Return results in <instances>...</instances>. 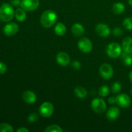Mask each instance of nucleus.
<instances>
[{
  "label": "nucleus",
  "mask_w": 132,
  "mask_h": 132,
  "mask_svg": "<svg viewBox=\"0 0 132 132\" xmlns=\"http://www.w3.org/2000/svg\"><path fill=\"white\" fill-rule=\"evenodd\" d=\"M129 77H130V81H131V82H132V71L130 73V75H129Z\"/></svg>",
  "instance_id": "72a5a7b5"
},
{
  "label": "nucleus",
  "mask_w": 132,
  "mask_h": 132,
  "mask_svg": "<svg viewBox=\"0 0 132 132\" xmlns=\"http://www.w3.org/2000/svg\"><path fill=\"white\" fill-rule=\"evenodd\" d=\"M128 2L129 5L132 6V0H128Z\"/></svg>",
  "instance_id": "f704fd0d"
},
{
  "label": "nucleus",
  "mask_w": 132,
  "mask_h": 132,
  "mask_svg": "<svg viewBox=\"0 0 132 132\" xmlns=\"http://www.w3.org/2000/svg\"><path fill=\"white\" fill-rule=\"evenodd\" d=\"M39 112L43 117L48 118V117H51L54 112L53 104L50 102H45L40 106Z\"/></svg>",
  "instance_id": "39448f33"
},
{
  "label": "nucleus",
  "mask_w": 132,
  "mask_h": 132,
  "mask_svg": "<svg viewBox=\"0 0 132 132\" xmlns=\"http://www.w3.org/2000/svg\"><path fill=\"white\" fill-rule=\"evenodd\" d=\"M110 89L106 85H103L99 90V95L101 97H106L109 94Z\"/></svg>",
  "instance_id": "b1692460"
},
{
  "label": "nucleus",
  "mask_w": 132,
  "mask_h": 132,
  "mask_svg": "<svg viewBox=\"0 0 132 132\" xmlns=\"http://www.w3.org/2000/svg\"><path fill=\"white\" fill-rule=\"evenodd\" d=\"M120 110L116 106H112L106 112V117L110 121L116 120L119 117Z\"/></svg>",
  "instance_id": "4468645a"
},
{
  "label": "nucleus",
  "mask_w": 132,
  "mask_h": 132,
  "mask_svg": "<svg viewBox=\"0 0 132 132\" xmlns=\"http://www.w3.org/2000/svg\"><path fill=\"white\" fill-rule=\"evenodd\" d=\"M57 16L52 10H46L42 14L40 19L41 24L44 28H49L52 27L57 21Z\"/></svg>",
  "instance_id": "f257e3e1"
},
{
  "label": "nucleus",
  "mask_w": 132,
  "mask_h": 132,
  "mask_svg": "<svg viewBox=\"0 0 132 132\" xmlns=\"http://www.w3.org/2000/svg\"><path fill=\"white\" fill-rule=\"evenodd\" d=\"M124 27L126 30H132V18H126L122 22Z\"/></svg>",
  "instance_id": "393cba45"
},
{
  "label": "nucleus",
  "mask_w": 132,
  "mask_h": 132,
  "mask_svg": "<svg viewBox=\"0 0 132 132\" xmlns=\"http://www.w3.org/2000/svg\"><path fill=\"white\" fill-rule=\"evenodd\" d=\"M74 92L76 96L80 99H84L86 97L88 94L87 90L81 86H78L75 88Z\"/></svg>",
  "instance_id": "6ab92c4d"
},
{
  "label": "nucleus",
  "mask_w": 132,
  "mask_h": 132,
  "mask_svg": "<svg viewBox=\"0 0 132 132\" xmlns=\"http://www.w3.org/2000/svg\"><path fill=\"white\" fill-rule=\"evenodd\" d=\"M45 132H62L63 130L59 126L57 125H50L45 130Z\"/></svg>",
  "instance_id": "4be33fe9"
},
{
  "label": "nucleus",
  "mask_w": 132,
  "mask_h": 132,
  "mask_svg": "<svg viewBox=\"0 0 132 132\" xmlns=\"http://www.w3.org/2000/svg\"><path fill=\"white\" fill-rule=\"evenodd\" d=\"M122 32H122V29H121V28H119V27H116L113 30V35H114L115 36H117V37L121 36V35L122 34Z\"/></svg>",
  "instance_id": "c85d7f7f"
},
{
  "label": "nucleus",
  "mask_w": 132,
  "mask_h": 132,
  "mask_svg": "<svg viewBox=\"0 0 132 132\" xmlns=\"http://www.w3.org/2000/svg\"><path fill=\"white\" fill-rule=\"evenodd\" d=\"M67 32V28L63 23H58L54 27V32L59 36H63Z\"/></svg>",
  "instance_id": "f3484780"
},
{
  "label": "nucleus",
  "mask_w": 132,
  "mask_h": 132,
  "mask_svg": "<svg viewBox=\"0 0 132 132\" xmlns=\"http://www.w3.org/2000/svg\"><path fill=\"white\" fill-rule=\"evenodd\" d=\"M15 12L12 6L9 3H3L0 6V20L9 22L14 18Z\"/></svg>",
  "instance_id": "f03ea898"
},
{
  "label": "nucleus",
  "mask_w": 132,
  "mask_h": 132,
  "mask_svg": "<svg viewBox=\"0 0 132 132\" xmlns=\"http://www.w3.org/2000/svg\"><path fill=\"white\" fill-rule=\"evenodd\" d=\"M106 53L111 58H117L122 54V48L117 43H111L107 46Z\"/></svg>",
  "instance_id": "7ed1b4c3"
},
{
  "label": "nucleus",
  "mask_w": 132,
  "mask_h": 132,
  "mask_svg": "<svg viewBox=\"0 0 132 132\" xmlns=\"http://www.w3.org/2000/svg\"><path fill=\"white\" fill-rule=\"evenodd\" d=\"M28 131H29V130H28L27 128H24V127H21L20 128L17 130V132H28Z\"/></svg>",
  "instance_id": "473e14b6"
},
{
  "label": "nucleus",
  "mask_w": 132,
  "mask_h": 132,
  "mask_svg": "<svg viewBox=\"0 0 132 132\" xmlns=\"http://www.w3.org/2000/svg\"><path fill=\"white\" fill-rule=\"evenodd\" d=\"M7 71V67L6 64L3 62H0V74H4Z\"/></svg>",
  "instance_id": "c756f323"
},
{
  "label": "nucleus",
  "mask_w": 132,
  "mask_h": 132,
  "mask_svg": "<svg viewBox=\"0 0 132 132\" xmlns=\"http://www.w3.org/2000/svg\"><path fill=\"white\" fill-rule=\"evenodd\" d=\"M108 102L109 104H114L115 103H116V97H110L108 98Z\"/></svg>",
  "instance_id": "7c9ffc66"
},
{
  "label": "nucleus",
  "mask_w": 132,
  "mask_h": 132,
  "mask_svg": "<svg viewBox=\"0 0 132 132\" xmlns=\"http://www.w3.org/2000/svg\"><path fill=\"white\" fill-rule=\"evenodd\" d=\"M112 92L113 94H117L119 92H121L122 87H121V85L119 82H115L112 85Z\"/></svg>",
  "instance_id": "a878e982"
},
{
  "label": "nucleus",
  "mask_w": 132,
  "mask_h": 132,
  "mask_svg": "<svg viewBox=\"0 0 132 132\" xmlns=\"http://www.w3.org/2000/svg\"><path fill=\"white\" fill-rule=\"evenodd\" d=\"M122 50L125 52L132 54V37H126L122 42Z\"/></svg>",
  "instance_id": "2eb2a0df"
},
{
  "label": "nucleus",
  "mask_w": 132,
  "mask_h": 132,
  "mask_svg": "<svg viewBox=\"0 0 132 132\" xmlns=\"http://www.w3.org/2000/svg\"><path fill=\"white\" fill-rule=\"evenodd\" d=\"M131 94H132V90H131Z\"/></svg>",
  "instance_id": "c9c22d12"
},
{
  "label": "nucleus",
  "mask_w": 132,
  "mask_h": 132,
  "mask_svg": "<svg viewBox=\"0 0 132 132\" xmlns=\"http://www.w3.org/2000/svg\"><path fill=\"white\" fill-rule=\"evenodd\" d=\"M121 59H122L124 64L126 67H130L132 65V55L124 52L121 55Z\"/></svg>",
  "instance_id": "412c9836"
},
{
  "label": "nucleus",
  "mask_w": 132,
  "mask_h": 132,
  "mask_svg": "<svg viewBox=\"0 0 132 132\" xmlns=\"http://www.w3.org/2000/svg\"><path fill=\"white\" fill-rule=\"evenodd\" d=\"M125 10V6L122 3H116L112 6V11L115 14L119 15L124 12Z\"/></svg>",
  "instance_id": "a211bd4d"
},
{
  "label": "nucleus",
  "mask_w": 132,
  "mask_h": 132,
  "mask_svg": "<svg viewBox=\"0 0 132 132\" xmlns=\"http://www.w3.org/2000/svg\"><path fill=\"white\" fill-rule=\"evenodd\" d=\"M21 1H20V0H11L10 3L13 6H18L21 5Z\"/></svg>",
  "instance_id": "2f4dec72"
},
{
  "label": "nucleus",
  "mask_w": 132,
  "mask_h": 132,
  "mask_svg": "<svg viewBox=\"0 0 132 132\" xmlns=\"http://www.w3.org/2000/svg\"><path fill=\"white\" fill-rule=\"evenodd\" d=\"M72 32L76 37H80L85 33V28L81 24L76 23L72 27Z\"/></svg>",
  "instance_id": "dca6fc26"
},
{
  "label": "nucleus",
  "mask_w": 132,
  "mask_h": 132,
  "mask_svg": "<svg viewBox=\"0 0 132 132\" xmlns=\"http://www.w3.org/2000/svg\"><path fill=\"white\" fill-rule=\"evenodd\" d=\"M71 67L73 68V69L78 70L81 69V64L78 61H73L71 64Z\"/></svg>",
  "instance_id": "cd10ccee"
},
{
  "label": "nucleus",
  "mask_w": 132,
  "mask_h": 132,
  "mask_svg": "<svg viewBox=\"0 0 132 132\" xmlns=\"http://www.w3.org/2000/svg\"><path fill=\"white\" fill-rule=\"evenodd\" d=\"M116 103L121 108H128L131 104V99L127 94H121L116 97Z\"/></svg>",
  "instance_id": "1a4fd4ad"
},
{
  "label": "nucleus",
  "mask_w": 132,
  "mask_h": 132,
  "mask_svg": "<svg viewBox=\"0 0 132 132\" xmlns=\"http://www.w3.org/2000/svg\"><path fill=\"white\" fill-rule=\"evenodd\" d=\"M22 99L28 104H33L37 100L36 94L30 90H27L22 94Z\"/></svg>",
  "instance_id": "ddd939ff"
},
{
  "label": "nucleus",
  "mask_w": 132,
  "mask_h": 132,
  "mask_svg": "<svg viewBox=\"0 0 132 132\" xmlns=\"http://www.w3.org/2000/svg\"><path fill=\"white\" fill-rule=\"evenodd\" d=\"M56 61L59 65L62 67H66L70 63V58L67 53L61 52L57 54Z\"/></svg>",
  "instance_id": "9b49d317"
},
{
  "label": "nucleus",
  "mask_w": 132,
  "mask_h": 132,
  "mask_svg": "<svg viewBox=\"0 0 132 132\" xmlns=\"http://www.w3.org/2000/svg\"><path fill=\"white\" fill-rule=\"evenodd\" d=\"M78 48L82 52L89 53L92 50V43L88 38L83 37L79 41Z\"/></svg>",
  "instance_id": "6e6552de"
},
{
  "label": "nucleus",
  "mask_w": 132,
  "mask_h": 132,
  "mask_svg": "<svg viewBox=\"0 0 132 132\" xmlns=\"http://www.w3.org/2000/svg\"><path fill=\"white\" fill-rule=\"evenodd\" d=\"M95 31L99 36L101 37H107L110 34V29L104 23H99L95 27Z\"/></svg>",
  "instance_id": "f8f14e48"
},
{
  "label": "nucleus",
  "mask_w": 132,
  "mask_h": 132,
  "mask_svg": "<svg viewBox=\"0 0 132 132\" xmlns=\"http://www.w3.org/2000/svg\"><path fill=\"white\" fill-rule=\"evenodd\" d=\"M19 30V26L15 23H10L3 27V32L6 36H12L16 34Z\"/></svg>",
  "instance_id": "9d476101"
},
{
  "label": "nucleus",
  "mask_w": 132,
  "mask_h": 132,
  "mask_svg": "<svg viewBox=\"0 0 132 132\" xmlns=\"http://www.w3.org/2000/svg\"><path fill=\"white\" fill-rule=\"evenodd\" d=\"M14 129L12 126L9 124L1 123L0 124V132H13Z\"/></svg>",
  "instance_id": "5701e85b"
},
{
  "label": "nucleus",
  "mask_w": 132,
  "mask_h": 132,
  "mask_svg": "<svg viewBox=\"0 0 132 132\" xmlns=\"http://www.w3.org/2000/svg\"><path fill=\"white\" fill-rule=\"evenodd\" d=\"M39 5V0H21V7L25 11L32 12L36 10Z\"/></svg>",
  "instance_id": "423d86ee"
},
{
  "label": "nucleus",
  "mask_w": 132,
  "mask_h": 132,
  "mask_svg": "<svg viewBox=\"0 0 132 132\" xmlns=\"http://www.w3.org/2000/svg\"><path fill=\"white\" fill-rule=\"evenodd\" d=\"M38 120V116L37 113H32L30 115H29L28 117V121L29 122L31 123H34V122H37Z\"/></svg>",
  "instance_id": "bb28decb"
},
{
  "label": "nucleus",
  "mask_w": 132,
  "mask_h": 132,
  "mask_svg": "<svg viewBox=\"0 0 132 132\" xmlns=\"http://www.w3.org/2000/svg\"><path fill=\"white\" fill-rule=\"evenodd\" d=\"M93 110L97 113H103L106 110V104L101 98H95L93 99L91 103Z\"/></svg>",
  "instance_id": "20e7f679"
},
{
  "label": "nucleus",
  "mask_w": 132,
  "mask_h": 132,
  "mask_svg": "<svg viewBox=\"0 0 132 132\" xmlns=\"http://www.w3.org/2000/svg\"><path fill=\"white\" fill-rule=\"evenodd\" d=\"M15 17L17 20L19 22H23L27 18L25 10L23 9H17L15 11Z\"/></svg>",
  "instance_id": "aec40b11"
},
{
  "label": "nucleus",
  "mask_w": 132,
  "mask_h": 132,
  "mask_svg": "<svg viewBox=\"0 0 132 132\" xmlns=\"http://www.w3.org/2000/svg\"><path fill=\"white\" fill-rule=\"evenodd\" d=\"M99 73L103 78L105 79H110L113 76V69L112 66L108 63L101 64L99 68Z\"/></svg>",
  "instance_id": "0eeeda50"
}]
</instances>
